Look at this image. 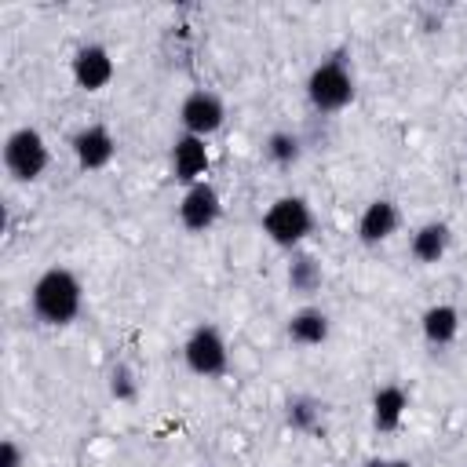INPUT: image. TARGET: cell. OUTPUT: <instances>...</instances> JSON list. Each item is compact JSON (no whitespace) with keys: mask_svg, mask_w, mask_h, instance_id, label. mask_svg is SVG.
Masks as SVG:
<instances>
[{"mask_svg":"<svg viewBox=\"0 0 467 467\" xmlns=\"http://www.w3.org/2000/svg\"><path fill=\"white\" fill-rule=\"evenodd\" d=\"M29 310L47 328H66L84 310V285L69 266H47L29 285Z\"/></svg>","mask_w":467,"mask_h":467,"instance_id":"cell-1","label":"cell"},{"mask_svg":"<svg viewBox=\"0 0 467 467\" xmlns=\"http://www.w3.org/2000/svg\"><path fill=\"white\" fill-rule=\"evenodd\" d=\"M263 234L270 244L285 248V252H296L310 234H314V208L306 197L299 193H281L266 204L263 212Z\"/></svg>","mask_w":467,"mask_h":467,"instance_id":"cell-2","label":"cell"},{"mask_svg":"<svg viewBox=\"0 0 467 467\" xmlns=\"http://www.w3.org/2000/svg\"><path fill=\"white\" fill-rule=\"evenodd\" d=\"M51 164V150L40 128L18 124L4 139V168L15 182H36Z\"/></svg>","mask_w":467,"mask_h":467,"instance_id":"cell-3","label":"cell"},{"mask_svg":"<svg viewBox=\"0 0 467 467\" xmlns=\"http://www.w3.org/2000/svg\"><path fill=\"white\" fill-rule=\"evenodd\" d=\"M354 99V73L343 58H325L306 77V102L317 113H339Z\"/></svg>","mask_w":467,"mask_h":467,"instance_id":"cell-4","label":"cell"},{"mask_svg":"<svg viewBox=\"0 0 467 467\" xmlns=\"http://www.w3.org/2000/svg\"><path fill=\"white\" fill-rule=\"evenodd\" d=\"M182 361L193 376L201 379H215L230 368V347H226V336L212 325V321H201L190 328V336L182 339Z\"/></svg>","mask_w":467,"mask_h":467,"instance_id":"cell-5","label":"cell"},{"mask_svg":"<svg viewBox=\"0 0 467 467\" xmlns=\"http://www.w3.org/2000/svg\"><path fill=\"white\" fill-rule=\"evenodd\" d=\"M226 124V102L212 88H197L179 102V128L197 139H212Z\"/></svg>","mask_w":467,"mask_h":467,"instance_id":"cell-6","label":"cell"},{"mask_svg":"<svg viewBox=\"0 0 467 467\" xmlns=\"http://www.w3.org/2000/svg\"><path fill=\"white\" fill-rule=\"evenodd\" d=\"M175 215H179V226L186 234H208L223 215V197L208 179L193 182V186L182 190V197L175 204Z\"/></svg>","mask_w":467,"mask_h":467,"instance_id":"cell-7","label":"cell"},{"mask_svg":"<svg viewBox=\"0 0 467 467\" xmlns=\"http://www.w3.org/2000/svg\"><path fill=\"white\" fill-rule=\"evenodd\" d=\"M69 150H73V161L80 171H102L117 157V135L106 124H84L73 131Z\"/></svg>","mask_w":467,"mask_h":467,"instance_id":"cell-8","label":"cell"},{"mask_svg":"<svg viewBox=\"0 0 467 467\" xmlns=\"http://www.w3.org/2000/svg\"><path fill=\"white\" fill-rule=\"evenodd\" d=\"M168 164H171V179L186 190L193 182H204L208 179V164H212V153H208V139H197V135H186L179 131L171 150H168Z\"/></svg>","mask_w":467,"mask_h":467,"instance_id":"cell-9","label":"cell"},{"mask_svg":"<svg viewBox=\"0 0 467 467\" xmlns=\"http://www.w3.org/2000/svg\"><path fill=\"white\" fill-rule=\"evenodd\" d=\"M113 73H117V62H113V55H109L106 44H80L73 51V58H69V77H73V84L80 91H102V88H109Z\"/></svg>","mask_w":467,"mask_h":467,"instance_id":"cell-10","label":"cell"},{"mask_svg":"<svg viewBox=\"0 0 467 467\" xmlns=\"http://www.w3.org/2000/svg\"><path fill=\"white\" fill-rule=\"evenodd\" d=\"M398 226H401L398 204H394L390 197H376V201H368V204L361 208V215H358V241H361L365 248H376V244L390 241V237L398 234Z\"/></svg>","mask_w":467,"mask_h":467,"instance_id":"cell-11","label":"cell"},{"mask_svg":"<svg viewBox=\"0 0 467 467\" xmlns=\"http://www.w3.org/2000/svg\"><path fill=\"white\" fill-rule=\"evenodd\" d=\"M405 412H409V394L405 387L398 383H383L376 387L372 401H368V420L379 434H394L401 423H405Z\"/></svg>","mask_w":467,"mask_h":467,"instance_id":"cell-12","label":"cell"},{"mask_svg":"<svg viewBox=\"0 0 467 467\" xmlns=\"http://www.w3.org/2000/svg\"><path fill=\"white\" fill-rule=\"evenodd\" d=\"M449 244H452L449 223H445V219H427V223H420V226L412 230V237H409V255H412L416 263L431 266V263H441V259H445Z\"/></svg>","mask_w":467,"mask_h":467,"instance_id":"cell-13","label":"cell"},{"mask_svg":"<svg viewBox=\"0 0 467 467\" xmlns=\"http://www.w3.org/2000/svg\"><path fill=\"white\" fill-rule=\"evenodd\" d=\"M332 332V321L321 306H299L288 314V325H285V336L296 343V347H321Z\"/></svg>","mask_w":467,"mask_h":467,"instance_id":"cell-14","label":"cell"},{"mask_svg":"<svg viewBox=\"0 0 467 467\" xmlns=\"http://www.w3.org/2000/svg\"><path fill=\"white\" fill-rule=\"evenodd\" d=\"M420 332L431 347H449L460 336V310L452 303H431L420 314Z\"/></svg>","mask_w":467,"mask_h":467,"instance_id":"cell-15","label":"cell"},{"mask_svg":"<svg viewBox=\"0 0 467 467\" xmlns=\"http://www.w3.org/2000/svg\"><path fill=\"white\" fill-rule=\"evenodd\" d=\"M285 277H288V288H292L296 296H314V292L321 288V281H325V270H321L317 255H310V252H292Z\"/></svg>","mask_w":467,"mask_h":467,"instance_id":"cell-16","label":"cell"},{"mask_svg":"<svg viewBox=\"0 0 467 467\" xmlns=\"http://www.w3.org/2000/svg\"><path fill=\"white\" fill-rule=\"evenodd\" d=\"M263 157L277 168H292L299 157H303V139L288 128H274L266 139H263Z\"/></svg>","mask_w":467,"mask_h":467,"instance_id":"cell-17","label":"cell"},{"mask_svg":"<svg viewBox=\"0 0 467 467\" xmlns=\"http://www.w3.org/2000/svg\"><path fill=\"white\" fill-rule=\"evenodd\" d=\"M285 423L296 431V434H314L317 423H321V401L310 398V394H292L285 401Z\"/></svg>","mask_w":467,"mask_h":467,"instance_id":"cell-18","label":"cell"},{"mask_svg":"<svg viewBox=\"0 0 467 467\" xmlns=\"http://www.w3.org/2000/svg\"><path fill=\"white\" fill-rule=\"evenodd\" d=\"M106 387H109V398L113 401H135V394H139V372L128 361H113Z\"/></svg>","mask_w":467,"mask_h":467,"instance_id":"cell-19","label":"cell"},{"mask_svg":"<svg viewBox=\"0 0 467 467\" xmlns=\"http://www.w3.org/2000/svg\"><path fill=\"white\" fill-rule=\"evenodd\" d=\"M0 467H26V449L18 445V438L0 441Z\"/></svg>","mask_w":467,"mask_h":467,"instance_id":"cell-20","label":"cell"},{"mask_svg":"<svg viewBox=\"0 0 467 467\" xmlns=\"http://www.w3.org/2000/svg\"><path fill=\"white\" fill-rule=\"evenodd\" d=\"M387 463H390V460H387V456H368V460H365V463H361V467H387Z\"/></svg>","mask_w":467,"mask_h":467,"instance_id":"cell-21","label":"cell"},{"mask_svg":"<svg viewBox=\"0 0 467 467\" xmlns=\"http://www.w3.org/2000/svg\"><path fill=\"white\" fill-rule=\"evenodd\" d=\"M387 467H416V463H412V460H390Z\"/></svg>","mask_w":467,"mask_h":467,"instance_id":"cell-22","label":"cell"}]
</instances>
